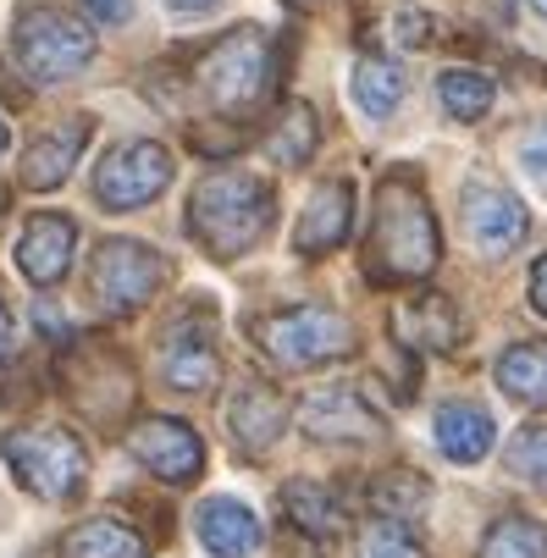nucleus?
I'll return each instance as SVG.
<instances>
[{"label": "nucleus", "mask_w": 547, "mask_h": 558, "mask_svg": "<svg viewBox=\"0 0 547 558\" xmlns=\"http://www.w3.org/2000/svg\"><path fill=\"white\" fill-rule=\"evenodd\" d=\"M442 238L415 172H387L370 194V232H365V277L370 282H421L437 271Z\"/></svg>", "instance_id": "f257e3e1"}, {"label": "nucleus", "mask_w": 547, "mask_h": 558, "mask_svg": "<svg viewBox=\"0 0 547 558\" xmlns=\"http://www.w3.org/2000/svg\"><path fill=\"white\" fill-rule=\"evenodd\" d=\"M271 221H277V189L255 172H239V167L205 172L189 194V232L216 260L250 255L271 232Z\"/></svg>", "instance_id": "f03ea898"}, {"label": "nucleus", "mask_w": 547, "mask_h": 558, "mask_svg": "<svg viewBox=\"0 0 547 558\" xmlns=\"http://www.w3.org/2000/svg\"><path fill=\"white\" fill-rule=\"evenodd\" d=\"M183 84L221 122H239V117L260 111L266 95H271V39H266V28L244 23V28H227L221 39L199 45L189 56Z\"/></svg>", "instance_id": "7ed1b4c3"}, {"label": "nucleus", "mask_w": 547, "mask_h": 558, "mask_svg": "<svg viewBox=\"0 0 547 558\" xmlns=\"http://www.w3.org/2000/svg\"><path fill=\"white\" fill-rule=\"evenodd\" d=\"M0 459L12 464V475L45 504H72L89 482V448L77 442L66 426H23L7 432Z\"/></svg>", "instance_id": "20e7f679"}, {"label": "nucleus", "mask_w": 547, "mask_h": 558, "mask_svg": "<svg viewBox=\"0 0 547 558\" xmlns=\"http://www.w3.org/2000/svg\"><path fill=\"white\" fill-rule=\"evenodd\" d=\"M255 343L282 371H309V365H327V360H349L354 354V327H349L343 310L288 304V310H271L266 322H255Z\"/></svg>", "instance_id": "39448f33"}, {"label": "nucleus", "mask_w": 547, "mask_h": 558, "mask_svg": "<svg viewBox=\"0 0 547 558\" xmlns=\"http://www.w3.org/2000/svg\"><path fill=\"white\" fill-rule=\"evenodd\" d=\"M12 61L28 72V84H66L95 61V34L61 7H28L12 28Z\"/></svg>", "instance_id": "423d86ee"}, {"label": "nucleus", "mask_w": 547, "mask_h": 558, "mask_svg": "<svg viewBox=\"0 0 547 558\" xmlns=\"http://www.w3.org/2000/svg\"><path fill=\"white\" fill-rule=\"evenodd\" d=\"M161 277H167L161 255L138 244V238H100V250L89 260V288L106 315H133L138 304H149Z\"/></svg>", "instance_id": "0eeeda50"}, {"label": "nucleus", "mask_w": 547, "mask_h": 558, "mask_svg": "<svg viewBox=\"0 0 547 558\" xmlns=\"http://www.w3.org/2000/svg\"><path fill=\"white\" fill-rule=\"evenodd\" d=\"M172 183V149L155 138H127L106 149V161L95 167V199L106 210H138L149 199H161Z\"/></svg>", "instance_id": "6e6552de"}, {"label": "nucleus", "mask_w": 547, "mask_h": 558, "mask_svg": "<svg viewBox=\"0 0 547 558\" xmlns=\"http://www.w3.org/2000/svg\"><path fill=\"white\" fill-rule=\"evenodd\" d=\"M127 453L167 487H189V482H199V470H205L199 432L189 421H172V415H144L127 432Z\"/></svg>", "instance_id": "1a4fd4ad"}, {"label": "nucleus", "mask_w": 547, "mask_h": 558, "mask_svg": "<svg viewBox=\"0 0 547 558\" xmlns=\"http://www.w3.org/2000/svg\"><path fill=\"white\" fill-rule=\"evenodd\" d=\"M66 392H72V404L84 410L89 421H117L127 404H133V365L122 354H100V349H84V354H72V365L61 371Z\"/></svg>", "instance_id": "9d476101"}, {"label": "nucleus", "mask_w": 547, "mask_h": 558, "mask_svg": "<svg viewBox=\"0 0 547 558\" xmlns=\"http://www.w3.org/2000/svg\"><path fill=\"white\" fill-rule=\"evenodd\" d=\"M299 426L316 442H376L387 432V421L370 410L360 387H316L299 404Z\"/></svg>", "instance_id": "9b49d317"}, {"label": "nucleus", "mask_w": 547, "mask_h": 558, "mask_svg": "<svg viewBox=\"0 0 547 558\" xmlns=\"http://www.w3.org/2000/svg\"><path fill=\"white\" fill-rule=\"evenodd\" d=\"M161 376L178 392H205L221 376V354H216V322L210 310H189L183 322H172L167 343H161Z\"/></svg>", "instance_id": "f8f14e48"}, {"label": "nucleus", "mask_w": 547, "mask_h": 558, "mask_svg": "<svg viewBox=\"0 0 547 558\" xmlns=\"http://www.w3.org/2000/svg\"><path fill=\"white\" fill-rule=\"evenodd\" d=\"M288 432V398L266 381H239L227 398V437L244 459H266Z\"/></svg>", "instance_id": "ddd939ff"}, {"label": "nucleus", "mask_w": 547, "mask_h": 558, "mask_svg": "<svg viewBox=\"0 0 547 558\" xmlns=\"http://www.w3.org/2000/svg\"><path fill=\"white\" fill-rule=\"evenodd\" d=\"M72 250H77V221L61 210H39V216H28V227L17 238V271L34 288H56L72 271Z\"/></svg>", "instance_id": "4468645a"}, {"label": "nucleus", "mask_w": 547, "mask_h": 558, "mask_svg": "<svg viewBox=\"0 0 547 558\" xmlns=\"http://www.w3.org/2000/svg\"><path fill=\"white\" fill-rule=\"evenodd\" d=\"M349 227H354V183L332 178V183H321L316 194H309V205L299 210V227H293V255H304V260L332 255V250L343 244V238H349Z\"/></svg>", "instance_id": "2eb2a0df"}, {"label": "nucleus", "mask_w": 547, "mask_h": 558, "mask_svg": "<svg viewBox=\"0 0 547 558\" xmlns=\"http://www.w3.org/2000/svg\"><path fill=\"white\" fill-rule=\"evenodd\" d=\"M464 227H471L482 255H509L525 238V205L509 189L471 183V189H464Z\"/></svg>", "instance_id": "dca6fc26"}, {"label": "nucleus", "mask_w": 547, "mask_h": 558, "mask_svg": "<svg viewBox=\"0 0 547 558\" xmlns=\"http://www.w3.org/2000/svg\"><path fill=\"white\" fill-rule=\"evenodd\" d=\"M393 332L404 349H431V354H453L464 338V315L448 293H421V299H399L393 304Z\"/></svg>", "instance_id": "f3484780"}, {"label": "nucleus", "mask_w": 547, "mask_h": 558, "mask_svg": "<svg viewBox=\"0 0 547 558\" xmlns=\"http://www.w3.org/2000/svg\"><path fill=\"white\" fill-rule=\"evenodd\" d=\"M89 133H95L89 117H66L61 128L39 133V138L23 149V167H17L23 189H39V194H45V189H61V183L72 178V167H77V155H84Z\"/></svg>", "instance_id": "a211bd4d"}, {"label": "nucleus", "mask_w": 547, "mask_h": 558, "mask_svg": "<svg viewBox=\"0 0 547 558\" xmlns=\"http://www.w3.org/2000/svg\"><path fill=\"white\" fill-rule=\"evenodd\" d=\"M194 531L216 558H255L260 553V520L239 498H205L194 514Z\"/></svg>", "instance_id": "6ab92c4d"}, {"label": "nucleus", "mask_w": 547, "mask_h": 558, "mask_svg": "<svg viewBox=\"0 0 547 558\" xmlns=\"http://www.w3.org/2000/svg\"><path fill=\"white\" fill-rule=\"evenodd\" d=\"M431 432H437L442 459H453V464H482V459L493 453V442H498L493 415H487L482 404H471V398H459V404H442L437 421H431Z\"/></svg>", "instance_id": "aec40b11"}, {"label": "nucleus", "mask_w": 547, "mask_h": 558, "mask_svg": "<svg viewBox=\"0 0 547 558\" xmlns=\"http://www.w3.org/2000/svg\"><path fill=\"white\" fill-rule=\"evenodd\" d=\"M277 509L288 514V525L309 542H332L343 536V504L338 493H327L321 482H309V475H293V482L277 493Z\"/></svg>", "instance_id": "412c9836"}, {"label": "nucleus", "mask_w": 547, "mask_h": 558, "mask_svg": "<svg viewBox=\"0 0 547 558\" xmlns=\"http://www.w3.org/2000/svg\"><path fill=\"white\" fill-rule=\"evenodd\" d=\"M144 553H149V542H144L133 525L111 520V514L77 520V525L56 542V558H144Z\"/></svg>", "instance_id": "4be33fe9"}, {"label": "nucleus", "mask_w": 547, "mask_h": 558, "mask_svg": "<svg viewBox=\"0 0 547 558\" xmlns=\"http://www.w3.org/2000/svg\"><path fill=\"white\" fill-rule=\"evenodd\" d=\"M316 144H321V117H316V106H309V100H288V106L277 111L271 133H266V155H271L277 167H304L309 155H316Z\"/></svg>", "instance_id": "5701e85b"}, {"label": "nucleus", "mask_w": 547, "mask_h": 558, "mask_svg": "<svg viewBox=\"0 0 547 558\" xmlns=\"http://www.w3.org/2000/svg\"><path fill=\"white\" fill-rule=\"evenodd\" d=\"M498 387L520 404H536L547 410V343L542 338H525V343H509L498 354Z\"/></svg>", "instance_id": "b1692460"}, {"label": "nucleus", "mask_w": 547, "mask_h": 558, "mask_svg": "<svg viewBox=\"0 0 547 558\" xmlns=\"http://www.w3.org/2000/svg\"><path fill=\"white\" fill-rule=\"evenodd\" d=\"M399 100H404V72H399V61L360 56V61H354V106L381 122V117L399 111Z\"/></svg>", "instance_id": "393cba45"}, {"label": "nucleus", "mask_w": 547, "mask_h": 558, "mask_svg": "<svg viewBox=\"0 0 547 558\" xmlns=\"http://www.w3.org/2000/svg\"><path fill=\"white\" fill-rule=\"evenodd\" d=\"M437 100H442V111L453 122H482L493 111V100H498V84L487 72H476V66H448L437 77Z\"/></svg>", "instance_id": "a878e982"}, {"label": "nucleus", "mask_w": 547, "mask_h": 558, "mask_svg": "<svg viewBox=\"0 0 547 558\" xmlns=\"http://www.w3.org/2000/svg\"><path fill=\"white\" fill-rule=\"evenodd\" d=\"M476 558H547V525L531 514H498L487 525Z\"/></svg>", "instance_id": "bb28decb"}, {"label": "nucleus", "mask_w": 547, "mask_h": 558, "mask_svg": "<svg viewBox=\"0 0 547 558\" xmlns=\"http://www.w3.org/2000/svg\"><path fill=\"white\" fill-rule=\"evenodd\" d=\"M370 504H376V514H381V520H399V525H410V520L431 504V487L421 482L415 470H387L381 482L370 487Z\"/></svg>", "instance_id": "cd10ccee"}, {"label": "nucleus", "mask_w": 547, "mask_h": 558, "mask_svg": "<svg viewBox=\"0 0 547 558\" xmlns=\"http://www.w3.org/2000/svg\"><path fill=\"white\" fill-rule=\"evenodd\" d=\"M503 464H509V475H520V482L547 487V421H525L503 442Z\"/></svg>", "instance_id": "c85d7f7f"}, {"label": "nucleus", "mask_w": 547, "mask_h": 558, "mask_svg": "<svg viewBox=\"0 0 547 558\" xmlns=\"http://www.w3.org/2000/svg\"><path fill=\"white\" fill-rule=\"evenodd\" d=\"M360 558H426V547L410 536V525H399V520H365V531H360Z\"/></svg>", "instance_id": "c756f323"}, {"label": "nucleus", "mask_w": 547, "mask_h": 558, "mask_svg": "<svg viewBox=\"0 0 547 558\" xmlns=\"http://www.w3.org/2000/svg\"><path fill=\"white\" fill-rule=\"evenodd\" d=\"M393 39L404 45V50H426V45H437V23L426 17V12H415V7H404L399 17H393Z\"/></svg>", "instance_id": "7c9ffc66"}, {"label": "nucleus", "mask_w": 547, "mask_h": 558, "mask_svg": "<svg viewBox=\"0 0 547 558\" xmlns=\"http://www.w3.org/2000/svg\"><path fill=\"white\" fill-rule=\"evenodd\" d=\"M520 161H525L536 178H547V122H542V128H531V133L520 138Z\"/></svg>", "instance_id": "2f4dec72"}, {"label": "nucleus", "mask_w": 547, "mask_h": 558, "mask_svg": "<svg viewBox=\"0 0 547 558\" xmlns=\"http://www.w3.org/2000/svg\"><path fill=\"white\" fill-rule=\"evenodd\" d=\"M84 12H89L95 23L117 28V23H127V17H133V0H84Z\"/></svg>", "instance_id": "473e14b6"}, {"label": "nucleus", "mask_w": 547, "mask_h": 558, "mask_svg": "<svg viewBox=\"0 0 547 558\" xmlns=\"http://www.w3.org/2000/svg\"><path fill=\"white\" fill-rule=\"evenodd\" d=\"M531 310H536V315H547V255L531 266Z\"/></svg>", "instance_id": "72a5a7b5"}, {"label": "nucleus", "mask_w": 547, "mask_h": 558, "mask_svg": "<svg viewBox=\"0 0 547 558\" xmlns=\"http://www.w3.org/2000/svg\"><path fill=\"white\" fill-rule=\"evenodd\" d=\"M7 354H12V310L0 304V360H7Z\"/></svg>", "instance_id": "f704fd0d"}, {"label": "nucleus", "mask_w": 547, "mask_h": 558, "mask_svg": "<svg viewBox=\"0 0 547 558\" xmlns=\"http://www.w3.org/2000/svg\"><path fill=\"white\" fill-rule=\"evenodd\" d=\"M167 7H172V12H210L216 0H167Z\"/></svg>", "instance_id": "c9c22d12"}, {"label": "nucleus", "mask_w": 547, "mask_h": 558, "mask_svg": "<svg viewBox=\"0 0 547 558\" xmlns=\"http://www.w3.org/2000/svg\"><path fill=\"white\" fill-rule=\"evenodd\" d=\"M282 7H293V12H316V7H327V0H282Z\"/></svg>", "instance_id": "e433bc0d"}, {"label": "nucleus", "mask_w": 547, "mask_h": 558, "mask_svg": "<svg viewBox=\"0 0 547 558\" xmlns=\"http://www.w3.org/2000/svg\"><path fill=\"white\" fill-rule=\"evenodd\" d=\"M7 138H12V133H7V122H0V155H7Z\"/></svg>", "instance_id": "4c0bfd02"}, {"label": "nucleus", "mask_w": 547, "mask_h": 558, "mask_svg": "<svg viewBox=\"0 0 547 558\" xmlns=\"http://www.w3.org/2000/svg\"><path fill=\"white\" fill-rule=\"evenodd\" d=\"M531 7H536V12H542V17H547V0H531Z\"/></svg>", "instance_id": "58836bf2"}]
</instances>
